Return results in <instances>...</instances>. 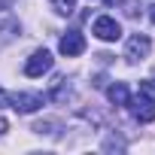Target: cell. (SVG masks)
I'll return each mask as SVG.
<instances>
[{
  "instance_id": "7a4b0ae2",
  "label": "cell",
  "mask_w": 155,
  "mask_h": 155,
  "mask_svg": "<svg viewBox=\"0 0 155 155\" xmlns=\"http://www.w3.org/2000/svg\"><path fill=\"white\" fill-rule=\"evenodd\" d=\"M128 107H131V113H134V119H137L140 125L155 122V101H152L146 91H140L134 101H128Z\"/></svg>"
},
{
  "instance_id": "7c38bea8",
  "label": "cell",
  "mask_w": 155,
  "mask_h": 155,
  "mask_svg": "<svg viewBox=\"0 0 155 155\" xmlns=\"http://www.w3.org/2000/svg\"><path fill=\"white\" fill-rule=\"evenodd\" d=\"M9 3H12V0H0V9H6V6H9Z\"/></svg>"
},
{
  "instance_id": "52a82bcc",
  "label": "cell",
  "mask_w": 155,
  "mask_h": 155,
  "mask_svg": "<svg viewBox=\"0 0 155 155\" xmlns=\"http://www.w3.org/2000/svg\"><path fill=\"white\" fill-rule=\"evenodd\" d=\"M107 97H110V104H116V107H128V101H131L125 82H113V85L107 88Z\"/></svg>"
},
{
  "instance_id": "ba28073f",
  "label": "cell",
  "mask_w": 155,
  "mask_h": 155,
  "mask_svg": "<svg viewBox=\"0 0 155 155\" xmlns=\"http://www.w3.org/2000/svg\"><path fill=\"white\" fill-rule=\"evenodd\" d=\"M55 3V9L61 12V15H70L73 9H76V0H52Z\"/></svg>"
},
{
  "instance_id": "5b68a950",
  "label": "cell",
  "mask_w": 155,
  "mask_h": 155,
  "mask_svg": "<svg viewBox=\"0 0 155 155\" xmlns=\"http://www.w3.org/2000/svg\"><path fill=\"white\" fill-rule=\"evenodd\" d=\"M9 104H12L15 113H34V110L43 107V94H37V91H18V94L9 97Z\"/></svg>"
},
{
  "instance_id": "6da1fadb",
  "label": "cell",
  "mask_w": 155,
  "mask_h": 155,
  "mask_svg": "<svg viewBox=\"0 0 155 155\" xmlns=\"http://www.w3.org/2000/svg\"><path fill=\"white\" fill-rule=\"evenodd\" d=\"M91 34H94L97 40H104V43H116V40L122 37V25H119L113 15H97L94 25H91Z\"/></svg>"
},
{
  "instance_id": "30bf717a",
  "label": "cell",
  "mask_w": 155,
  "mask_h": 155,
  "mask_svg": "<svg viewBox=\"0 0 155 155\" xmlns=\"http://www.w3.org/2000/svg\"><path fill=\"white\" fill-rule=\"evenodd\" d=\"M6 104H9V94H6L3 88H0V107H6Z\"/></svg>"
},
{
  "instance_id": "3957f363",
  "label": "cell",
  "mask_w": 155,
  "mask_h": 155,
  "mask_svg": "<svg viewBox=\"0 0 155 155\" xmlns=\"http://www.w3.org/2000/svg\"><path fill=\"white\" fill-rule=\"evenodd\" d=\"M149 52H152V40H149V37H143V34H134V37L128 40L125 58H128L131 64H137V61H143V58H146Z\"/></svg>"
},
{
  "instance_id": "4fadbf2b",
  "label": "cell",
  "mask_w": 155,
  "mask_h": 155,
  "mask_svg": "<svg viewBox=\"0 0 155 155\" xmlns=\"http://www.w3.org/2000/svg\"><path fill=\"white\" fill-rule=\"evenodd\" d=\"M6 131V119H0V134H3Z\"/></svg>"
},
{
  "instance_id": "277c9868",
  "label": "cell",
  "mask_w": 155,
  "mask_h": 155,
  "mask_svg": "<svg viewBox=\"0 0 155 155\" xmlns=\"http://www.w3.org/2000/svg\"><path fill=\"white\" fill-rule=\"evenodd\" d=\"M52 52H46V49H37L31 58H28V64H25V73L28 76H43V73H49L52 70Z\"/></svg>"
},
{
  "instance_id": "9c48e42d",
  "label": "cell",
  "mask_w": 155,
  "mask_h": 155,
  "mask_svg": "<svg viewBox=\"0 0 155 155\" xmlns=\"http://www.w3.org/2000/svg\"><path fill=\"white\" fill-rule=\"evenodd\" d=\"M140 91H146L149 97H155V79H143L140 82Z\"/></svg>"
},
{
  "instance_id": "8fae6325",
  "label": "cell",
  "mask_w": 155,
  "mask_h": 155,
  "mask_svg": "<svg viewBox=\"0 0 155 155\" xmlns=\"http://www.w3.org/2000/svg\"><path fill=\"white\" fill-rule=\"evenodd\" d=\"M149 18H152V25H155V3L149 6Z\"/></svg>"
},
{
  "instance_id": "8992f818",
  "label": "cell",
  "mask_w": 155,
  "mask_h": 155,
  "mask_svg": "<svg viewBox=\"0 0 155 155\" xmlns=\"http://www.w3.org/2000/svg\"><path fill=\"white\" fill-rule=\"evenodd\" d=\"M58 49H61V55H67V58H76V55H82V52H85V37H82L79 31H67V34L61 37Z\"/></svg>"
}]
</instances>
